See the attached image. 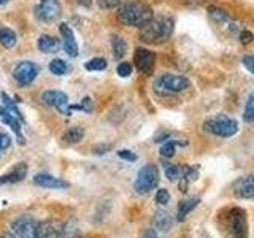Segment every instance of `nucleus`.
Masks as SVG:
<instances>
[{
  "mask_svg": "<svg viewBox=\"0 0 254 238\" xmlns=\"http://www.w3.org/2000/svg\"><path fill=\"white\" fill-rule=\"evenodd\" d=\"M11 229L19 238H51L56 229L51 222L38 221L32 216H19L11 222Z\"/></svg>",
  "mask_w": 254,
  "mask_h": 238,
  "instance_id": "f257e3e1",
  "label": "nucleus"
},
{
  "mask_svg": "<svg viewBox=\"0 0 254 238\" xmlns=\"http://www.w3.org/2000/svg\"><path fill=\"white\" fill-rule=\"evenodd\" d=\"M173 34V19L170 16H159L149 19L145 26L140 27V40L151 45L165 43Z\"/></svg>",
  "mask_w": 254,
  "mask_h": 238,
  "instance_id": "f03ea898",
  "label": "nucleus"
},
{
  "mask_svg": "<svg viewBox=\"0 0 254 238\" xmlns=\"http://www.w3.org/2000/svg\"><path fill=\"white\" fill-rule=\"evenodd\" d=\"M118 18L121 22H124L126 26L132 27H143L145 24L154 18L153 8L143 2H126L123 5H119L118 10Z\"/></svg>",
  "mask_w": 254,
  "mask_h": 238,
  "instance_id": "7ed1b4c3",
  "label": "nucleus"
},
{
  "mask_svg": "<svg viewBox=\"0 0 254 238\" xmlns=\"http://www.w3.org/2000/svg\"><path fill=\"white\" fill-rule=\"evenodd\" d=\"M203 130L221 138H230L238 132V122L229 116L218 115L214 118L206 119L203 122Z\"/></svg>",
  "mask_w": 254,
  "mask_h": 238,
  "instance_id": "20e7f679",
  "label": "nucleus"
},
{
  "mask_svg": "<svg viewBox=\"0 0 254 238\" xmlns=\"http://www.w3.org/2000/svg\"><path fill=\"white\" fill-rule=\"evenodd\" d=\"M189 87V79L181 75H173V73H165L161 78L156 79L154 83V91L161 95H172L186 91Z\"/></svg>",
  "mask_w": 254,
  "mask_h": 238,
  "instance_id": "39448f33",
  "label": "nucleus"
},
{
  "mask_svg": "<svg viewBox=\"0 0 254 238\" xmlns=\"http://www.w3.org/2000/svg\"><path fill=\"white\" fill-rule=\"evenodd\" d=\"M157 184H159L157 167L153 164H148L143 167V169H140L137 178H135V182H133V189L137 194L145 195V194H149L153 189H156Z\"/></svg>",
  "mask_w": 254,
  "mask_h": 238,
  "instance_id": "423d86ee",
  "label": "nucleus"
},
{
  "mask_svg": "<svg viewBox=\"0 0 254 238\" xmlns=\"http://www.w3.org/2000/svg\"><path fill=\"white\" fill-rule=\"evenodd\" d=\"M229 232L234 238H248V219L243 208H232L229 213Z\"/></svg>",
  "mask_w": 254,
  "mask_h": 238,
  "instance_id": "0eeeda50",
  "label": "nucleus"
},
{
  "mask_svg": "<svg viewBox=\"0 0 254 238\" xmlns=\"http://www.w3.org/2000/svg\"><path fill=\"white\" fill-rule=\"evenodd\" d=\"M62 8L59 0H40L35 6V16L42 22H54L61 18Z\"/></svg>",
  "mask_w": 254,
  "mask_h": 238,
  "instance_id": "6e6552de",
  "label": "nucleus"
},
{
  "mask_svg": "<svg viewBox=\"0 0 254 238\" xmlns=\"http://www.w3.org/2000/svg\"><path fill=\"white\" fill-rule=\"evenodd\" d=\"M38 71L40 68L37 63L24 60V62H19L18 65L13 68V76L21 86H27L38 76Z\"/></svg>",
  "mask_w": 254,
  "mask_h": 238,
  "instance_id": "1a4fd4ad",
  "label": "nucleus"
},
{
  "mask_svg": "<svg viewBox=\"0 0 254 238\" xmlns=\"http://www.w3.org/2000/svg\"><path fill=\"white\" fill-rule=\"evenodd\" d=\"M133 62L135 67L143 75H151L154 70V63H156V54L153 51L146 50V48H137L133 54Z\"/></svg>",
  "mask_w": 254,
  "mask_h": 238,
  "instance_id": "9d476101",
  "label": "nucleus"
},
{
  "mask_svg": "<svg viewBox=\"0 0 254 238\" xmlns=\"http://www.w3.org/2000/svg\"><path fill=\"white\" fill-rule=\"evenodd\" d=\"M42 102L48 107H54L58 108L61 113L64 115H70V110H68V97L65 92L62 91H46L42 94Z\"/></svg>",
  "mask_w": 254,
  "mask_h": 238,
  "instance_id": "9b49d317",
  "label": "nucleus"
},
{
  "mask_svg": "<svg viewBox=\"0 0 254 238\" xmlns=\"http://www.w3.org/2000/svg\"><path fill=\"white\" fill-rule=\"evenodd\" d=\"M34 182L40 187H46V189H67L70 184L67 181H64L61 178H56L50 173H37L34 178Z\"/></svg>",
  "mask_w": 254,
  "mask_h": 238,
  "instance_id": "f8f14e48",
  "label": "nucleus"
},
{
  "mask_svg": "<svg viewBox=\"0 0 254 238\" xmlns=\"http://www.w3.org/2000/svg\"><path fill=\"white\" fill-rule=\"evenodd\" d=\"M234 194L238 198H253L254 197V175H248L235 181Z\"/></svg>",
  "mask_w": 254,
  "mask_h": 238,
  "instance_id": "ddd939ff",
  "label": "nucleus"
},
{
  "mask_svg": "<svg viewBox=\"0 0 254 238\" xmlns=\"http://www.w3.org/2000/svg\"><path fill=\"white\" fill-rule=\"evenodd\" d=\"M27 177V165L26 164H16L11 172H8L0 177V186L2 184H14Z\"/></svg>",
  "mask_w": 254,
  "mask_h": 238,
  "instance_id": "4468645a",
  "label": "nucleus"
},
{
  "mask_svg": "<svg viewBox=\"0 0 254 238\" xmlns=\"http://www.w3.org/2000/svg\"><path fill=\"white\" fill-rule=\"evenodd\" d=\"M59 29H61L62 38H64V48H65L67 54L71 56V58H76L78 56V45H76L73 32H71V29L67 26V24H61Z\"/></svg>",
  "mask_w": 254,
  "mask_h": 238,
  "instance_id": "2eb2a0df",
  "label": "nucleus"
},
{
  "mask_svg": "<svg viewBox=\"0 0 254 238\" xmlns=\"http://www.w3.org/2000/svg\"><path fill=\"white\" fill-rule=\"evenodd\" d=\"M0 121H2L5 125L10 127V129L16 133V137H18V141L19 143H24V137H22V132H21L19 119H16L14 116H11L3 107H0Z\"/></svg>",
  "mask_w": 254,
  "mask_h": 238,
  "instance_id": "dca6fc26",
  "label": "nucleus"
},
{
  "mask_svg": "<svg viewBox=\"0 0 254 238\" xmlns=\"http://www.w3.org/2000/svg\"><path fill=\"white\" fill-rule=\"evenodd\" d=\"M198 202L200 200H198L197 197H189V198H185V200H181L178 203V208H177V221L178 222L185 221L188 214L198 205Z\"/></svg>",
  "mask_w": 254,
  "mask_h": 238,
  "instance_id": "f3484780",
  "label": "nucleus"
},
{
  "mask_svg": "<svg viewBox=\"0 0 254 238\" xmlns=\"http://www.w3.org/2000/svg\"><path fill=\"white\" fill-rule=\"evenodd\" d=\"M59 46H61L59 40L51 37V35L45 34V35H42L38 38V50L42 53H45V54H53L56 51H59Z\"/></svg>",
  "mask_w": 254,
  "mask_h": 238,
  "instance_id": "a211bd4d",
  "label": "nucleus"
},
{
  "mask_svg": "<svg viewBox=\"0 0 254 238\" xmlns=\"http://www.w3.org/2000/svg\"><path fill=\"white\" fill-rule=\"evenodd\" d=\"M83 137H84L83 127L75 125V127H70V129L64 133L62 140H64V143H67V145H76V143H79L83 140Z\"/></svg>",
  "mask_w": 254,
  "mask_h": 238,
  "instance_id": "6ab92c4d",
  "label": "nucleus"
},
{
  "mask_svg": "<svg viewBox=\"0 0 254 238\" xmlns=\"http://www.w3.org/2000/svg\"><path fill=\"white\" fill-rule=\"evenodd\" d=\"M16 42H18V38H16V34L11 29H8V27L0 29V45L3 48L10 50V48H13L16 45Z\"/></svg>",
  "mask_w": 254,
  "mask_h": 238,
  "instance_id": "aec40b11",
  "label": "nucleus"
},
{
  "mask_svg": "<svg viewBox=\"0 0 254 238\" xmlns=\"http://www.w3.org/2000/svg\"><path fill=\"white\" fill-rule=\"evenodd\" d=\"M172 226V218L167 214L165 211H156L154 214V227L157 230H162V232H165V230H169Z\"/></svg>",
  "mask_w": 254,
  "mask_h": 238,
  "instance_id": "412c9836",
  "label": "nucleus"
},
{
  "mask_svg": "<svg viewBox=\"0 0 254 238\" xmlns=\"http://www.w3.org/2000/svg\"><path fill=\"white\" fill-rule=\"evenodd\" d=\"M111 46H113V54L116 59H121L123 56H126L127 53V42L119 35H115L113 40H111Z\"/></svg>",
  "mask_w": 254,
  "mask_h": 238,
  "instance_id": "4be33fe9",
  "label": "nucleus"
},
{
  "mask_svg": "<svg viewBox=\"0 0 254 238\" xmlns=\"http://www.w3.org/2000/svg\"><path fill=\"white\" fill-rule=\"evenodd\" d=\"M181 167L180 165H173V164H169V162H164V173L167 179L170 181H178L181 178Z\"/></svg>",
  "mask_w": 254,
  "mask_h": 238,
  "instance_id": "5701e85b",
  "label": "nucleus"
},
{
  "mask_svg": "<svg viewBox=\"0 0 254 238\" xmlns=\"http://www.w3.org/2000/svg\"><path fill=\"white\" fill-rule=\"evenodd\" d=\"M2 102H3V108L8 111V113L14 116L16 119H19V121H22V115L19 113L18 107H16V102H13L6 94H2Z\"/></svg>",
  "mask_w": 254,
  "mask_h": 238,
  "instance_id": "b1692460",
  "label": "nucleus"
},
{
  "mask_svg": "<svg viewBox=\"0 0 254 238\" xmlns=\"http://www.w3.org/2000/svg\"><path fill=\"white\" fill-rule=\"evenodd\" d=\"M84 67H86V70H89V71H102V70L107 68V60L103 58H94L91 60H87L84 63Z\"/></svg>",
  "mask_w": 254,
  "mask_h": 238,
  "instance_id": "393cba45",
  "label": "nucleus"
},
{
  "mask_svg": "<svg viewBox=\"0 0 254 238\" xmlns=\"http://www.w3.org/2000/svg\"><path fill=\"white\" fill-rule=\"evenodd\" d=\"M67 70H68L67 63L64 62L62 59H54V60H51V63H50V71H51L53 75H58V76L65 75V73H67Z\"/></svg>",
  "mask_w": 254,
  "mask_h": 238,
  "instance_id": "a878e982",
  "label": "nucleus"
},
{
  "mask_svg": "<svg viewBox=\"0 0 254 238\" xmlns=\"http://www.w3.org/2000/svg\"><path fill=\"white\" fill-rule=\"evenodd\" d=\"M208 13H210V16L216 22H224V21H229L230 19L229 13L224 11V10H221V8H218V6H210L208 8Z\"/></svg>",
  "mask_w": 254,
  "mask_h": 238,
  "instance_id": "bb28decb",
  "label": "nucleus"
},
{
  "mask_svg": "<svg viewBox=\"0 0 254 238\" xmlns=\"http://www.w3.org/2000/svg\"><path fill=\"white\" fill-rule=\"evenodd\" d=\"M243 119L246 122H254V94H251L248 97V100H246Z\"/></svg>",
  "mask_w": 254,
  "mask_h": 238,
  "instance_id": "cd10ccee",
  "label": "nucleus"
},
{
  "mask_svg": "<svg viewBox=\"0 0 254 238\" xmlns=\"http://www.w3.org/2000/svg\"><path fill=\"white\" fill-rule=\"evenodd\" d=\"M177 145H178V141H165L164 145L161 146V156L165 157V159H169V157H173L175 154V151H177Z\"/></svg>",
  "mask_w": 254,
  "mask_h": 238,
  "instance_id": "c85d7f7f",
  "label": "nucleus"
},
{
  "mask_svg": "<svg viewBox=\"0 0 254 238\" xmlns=\"http://www.w3.org/2000/svg\"><path fill=\"white\" fill-rule=\"evenodd\" d=\"M68 110H70V113L73 110H79V111H86V113H91V111H92V100H91V97H84L81 102L78 103V105L68 107Z\"/></svg>",
  "mask_w": 254,
  "mask_h": 238,
  "instance_id": "c756f323",
  "label": "nucleus"
},
{
  "mask_svg": "<svg viewBox=\"0 0 254 238\" xmlns=\"http://www.w3.org/2000/svg\"><path fill=\"white\" fill-rule=\"evenodd\" d=\"M170 202V194H169V190L167 189H159L157 192H156V203L157 205H167Z\"/></svg>",
  "mask_w": 254,
  "mask_h": 238,
  "instance_id": "7c9ffc66",
  "label": "nucleus"
},
{
  "mask_svg": "<svg viewBox=\"0 0 254 238\" xmlns=\"http://www.w3.org/2000/svg\"><path fill=\"white\" fill-rule=\"evenodd\" d=\"M116 71H118V75H119V76L127 78V76H130V75H132V65H130L129 62H121V63L118 65Z\"/></svg>",
  "mask_w": 254,
  "mask_h": 238,
  "instance_id": "2f4dec72",
  "label": "nucleus"
},
{
  "mask_svg": "<svg viewBox=\"0 0 254 238\" xmlns=\"http://www.w3.org/2000/svg\"><path fill=\"white\" fill-rule=\"evenodd\" d=\"M97 2L103 10H115L121 5V0H97Z\"/></svg>",
  "mask_w": 254,
  "mask_h": 238,
  "instance_id": "473e14b6",
  "label": "nucleus"
},
{
  "mask_svg": "<svg viewBox=\"0 0 254 238\" xmlns=\"http://www.w3.org/2000/svg\"><path fill=\"white\" fill-rule=\"evenodd\" d=\"M118 156L121 157V159H124V161H127V162H135V161H137V154L132 153V151H129V149H121L118 153Z\"/></svg>",
  "mask_w": 254,
  "mask_h": 238,
  "instance_id": "72a5a7b5",
  "label": "nucleus"
},
{
  "mask_svg": "<svg viewBox=\"0 0 254 238\" xmlns=\"http://www.w3.org/2000/svg\"><path fill=\"white\" fill-rule=\"evenodd\" d=\"M10 146H11V138L8 137L6 133H2V132H0V149L5 151V149H8Z\"/></svg>",
  "mask_w": 254,
  "mask_h": 238,
  "instance_id": "f704fd0d",
  "label": "nucleus"
},
{
  "mask_svg": "<svg viewBox=\"0 0 254 238\" xmlns=\"http://www.w3.org/2000/svg\"><path fill=\"white\" fill-rule=\"evenodd\" d=\"M242 62H243V65L254 75V56H243Z\"/></svg>",
  "mask_w": 254,
  "mask_h": 238,
  "instance_id": "c9c22d12",
  "label": "nucleus"
},
{
  "mask_svg": "<svg viewBox=\"0 0 254 238\" xmlns=\"http://www.w3.org/2000/svg\"><path fill=\"white\" fill-rule=\"evenodd\" d=\"M254 40V35L251 34L250 30H242V34H240V42L243 45H250L251 42Z\"/></svg>",
  "mask_w": 254,
  "mask_h": 238,
  "instance_id": "e433bc0d",
  "label": "nucleus"
},
{
  "mask_svg": "<svg viewBox=\"0 0 254 238\" xmlns=\"http://www.w3.org/2000/svg\"><path fill=\"white\" fill-rule=\"evenodd\" d=\"M110 149H111V145H97V146L94 148V154H99V156H102V154L108 153Z\"/></svg>",
  "mask_w": 254,
  "mask_h": 238,
  "instance_id": "4c0bfd02",
  "label": "nucleus"
},
{
  "mask_svg": "<svg viewBox=\"0 0 254 238\" xmlns=\"http://www.w3.org/2000/svg\"><path fill=\"white\" fill-rule=\"evenodd\" d=\"M143 238H159V237H157V234L154 232V230H149V232L145 234V237H143Z\"/></svg>",
  "mask_w": 254,
  "mask_h": 238,
  "instance_id": "58836bf2",
  "label": "nucleus"
},
{
  "mask_svg": "<svg viewBox=\"0 0 254 238\" xmlns=\"http://www.w3.org/2000/svg\"><path fill=\"white\" fill-rule=\"evenodd\" d=\"M0 238H18L14 234H11V232H5V234H2L0 235Z\"/></svg>",
  "mask_w": 254,
  "mask_h": 238,
  "instance_id": "ea45409f",
  "label": "nucleus"
},
{
  "mask_svg": "<svg viewBox=\"0 0 254 238\" xmlns=\"http://www.w3.org/2000/svg\"><path fill=\"white\" fill-rule=\"evenodd\" d=\"M79 3L84 5V6H89L91 5V0H79Z\"/></svg>",
  "mask_w": 254,
  "mask_h": 238,
  "instance_id": "a19ab883",
  "label": "nucleus"
},
{
  "mask_svg": "<svg viewBox=\"0 0 254 238\" xmlns=\"http://www.w3.org/2000/svg\"><path fill=\"white\" fill-rule=\"evenodd\" d=\"M8 2V0H0V3H6Z\"/></svg>",
  "mask_w": 254,
  "mask_h": 238,
  "instance_id": "79ce46f5",
  "label": "nucleus"
},
{
  "mask_svg": "<svg viewBox=\"0 0 254 238\" xmlns=\"http://www.w3.org/2000/svg\"><path fill=\"white\" fill-rule=\"evenodd\" d=\"M0 151H2V149H0Z\"/></svg>",
  "mask_w": 254,
  "mask_h": 238,
  "instance_id": "37998d69",
  "label": "nucleus"
}]
</instances>
